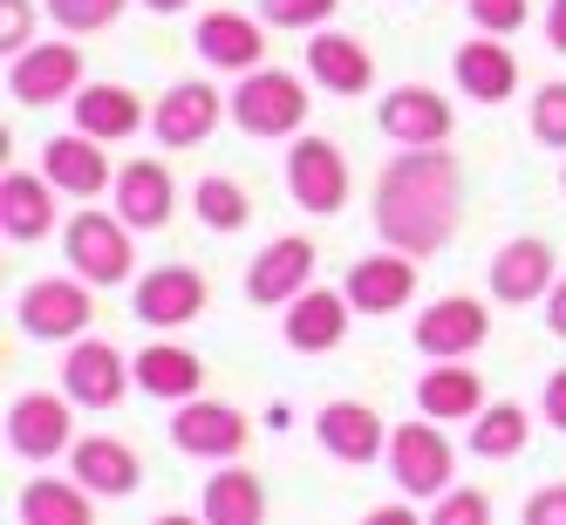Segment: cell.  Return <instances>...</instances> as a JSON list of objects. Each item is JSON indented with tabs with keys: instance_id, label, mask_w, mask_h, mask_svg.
<instances>
[{
	"instance_id": "cell-1",
	"label": "cell",
	"mask_w": 566,
	"mask_h": 525,
	"mask_svg": "<svg viewBox=\"0 0 566 525\" xmlns=\"http://www.w3.org/2000/svg\"><path fill=\"white\" fill-rule=\"evenodd\" d=\"M458 219H464V178L443 144H410L382 165V178H376V239L382 246L430 260L451 246Z\"/></svg>"
},
{
	"instance_id": "cell-2",
	"label": "cell",
	"mask_w": 566,
	"mask_h": 525,
	"mask_svg": "<svg viewBox=\"0 0 566 525\" xmlns=\"http://www.w3.org/2000/svg\"><path fill=\"white\" fill-rule=\"evenodd\" d=\"M130 219L124 212H75L69 225H62V253H69V273H83L96 294H109V287H124V280H137V246H130Z\"/></svg>"
},
{
	"instance_id": "cell-3",
	"label": "cell",
	"mask_w": 566,
	"mask_h": 525,
	"mask_svg": "<svg viewBox=\"0 0 566 525\" xmlns=\"http://www.w3.org/2000/svg\"><path fill=\"white\" fill-rule=\"evenodd\" d=\"M307 103H314V90L294 69H247L232 90V124L253 144H280V137H301Z\"/></svg>"
},
{
	"instance_id": "cell-4",
	"label": "cell",
	"mask_w": 566,
	"mask_h": 525,
	"mask_svg": "<svg viewBox=\"0 0 566 525\" xmlns=\"http://www.w3.org/2000/svg\"><path fill=\"white\" fill-rule=\"evenodd\" d=\"M396 492L410 505H430L443 484H458V443L437 417H417V423H396L389 430V451H382Z\"/></svg>"
},
{
	"instance_id": "cell-5",
	"label": "cell",
	"mask_w": 566,
	"mask_h": 525,
	"mask_svg": "<svg viewBox=\"0 0 566 525\" xmlns=\"http://www.w3.org/2000/svg\"><path fill=\"white\" fill-rule=\"evenodd\" d=\"M14 321L21 335L34 342H83L90 321H96V287L83 273H49V280H28V287L14 294Z\"/></svg>"
},
{
	"instance_id": "cell-6",
	"label": "cell",
	"mask_w": 566,
	"mask_h": 525,
	"mask_svg": "<svg viewBox=\"0 0 566 525\" xmlns=\"http://www.w3.org/2000/svg\"><path fill=\"white\" fill-rule=\"evenodd\" d=\"M8 451L21 464H55L75 451V396H49V389H21L8 402Z\"/></svg>"
},
{
	"instance_id": "cell-7",
	"label": "cell",
	"mask_w": 566,
	"mask_h": 525,
	"mask_svg": "<svg viewBox=\"0 0 566 525\" xmlns=\"http://www.w3.org/2000/svg\"><path fill=\"white\" fill-rule=\"evenodd\" d=\"M62 389L75 396V410L103 417V410H116V402L137 389V355L83 335V342H69V355H62Z\"/></svg>"
},
{
	"instance_id": "cell-8",
	"label": "cell",
	"mask_w": 566,
	"mask_h": 525,
	"mask_svg": "<svg viewBox=\"0 0 566 525\" xmlns=\"http://www.w3.org/2000/svg\"><path fill=\"white\" fill-rule=\"evenodd\" d=\"M348 191H355V171H348L342 144H328V137H294L287 144V198L307 219H335L348 206Z\"/></svg>"
},
{
	"instance_id": "cell-9",
	"label": "cell",
	"mask_w": 566,
	"mask_h": 525,
	"mask_svg": "<svg viewBox=\"0 0 566 525\" xmlns=\"http://www.w3.org/2000/svg\"><path fill=\"white\" fill-rule=\"evenodd\" d=\"M247 443H253V423L239 402H219V396H191L178 402V417H171V451L198 458V464H226V458H247Z\"/></svg>"
},
{
	"instance_id": "cell-10",
	"label": "cell",
	"mask_w": 566,
	"mask_h": 525,
	"mask_svg": "<svg viewBox=\"0 0 566 525\" xmlns=\"http://www.w3.org/2000/svg\"><path fill=\"white\" fill-rule=\"evenodd\" d=\"M410 342H417V355H430V361H464V355H478L484 342H492V307H484L478 294H437V301L417 314Z\"/></svg>"
},
{
	"instance_id": "cell-11",
	"label": "cell",
	"mask_w": 566,
	"mask_h": 525,
	"mask_svg": "<svg viewBox=\"0 0 566 525\" xmlns=\"http://www.w3.org/2000/svg\"><path fill=\"white\" fill-rule=\"evenodd\" d=\"M232 116V96H219L212 83H198V75H185V83H171L165 96H157L150 109V137L165 150H198L212 144V130Z\"/></svg>"
},
{
	"instance_id": "cell-12",
	"label": "cell",
	"mask_w": 566,
	"mask_h": 525,
	"mask_svg": "<svg viewBox=\"0 0 566 525\" xmlns=\"http://www.w3.org/2000/svg\"><path fill=\"white\" fill-rule=\"evenodd\" d=\"M206 307H212V287H206V273H198V266H157V273L130 280V314L144 321V328H157V335L191 328Z\"/></svg>"
},
{
	"instance_id": "cell-13",
	"label": "cell",
	"mask_w": 566,
	"mask_h": 525,
	"mask_svg": "<svg viewBox=\"0 0 566 525\" xmlns=\"http://www.w3.org/2000/svg\"><path fill=\"white\" fill-rule=\"evenodd\" d=\"M75 90H83V49H75V42H34V49L8 55V96L21 109L69 103Z\"/></svg>"
},
{
	"instance_id": "cell-14",
	"label": "cell",
	"mask_w": 566,
	"mask_h": 525,
	"mask_svg": "<svg viewBox=\"0 0 566 525\" xmlns=\"http://www.w3.org/2000/svg\"><path fill=\"white\" fill-rule=\"evenodd\" d=\"M62 191L49 171H28V165H8V178H0V232L14 239V246H34V239L62 232Z\"/></svg>"
},
{
	"instance_id": "cell-15",
	"label": "cell",
	"mask_w": 566,
	"mask_h": 525,
	"mask_svg": "<svg viewBox=\"0 0 566 525\" xmlns=\"http://www.w3.org/2000/svg\"><path fill=\"white\" fill-rule=\"evenodd\" d=\"M553 280H559L553 246H546L539 232H518V239H505V246L492 253V273H484V287H492L499 307H533V301L553 294Z\"/></svg>"
},
{
	"instance_id": "cell-16",
	"label": "cell",
	"mask_w": 566,
	"mask_h": 525,
	"mask_svg": "<svg viewBox=\"0 0 566 525\" xmlns=\"http://www.w3.org/2000/svg\"><path fill=\"white\" fill-rule=\"evenodd\" d=\"M307 287H314V239L307 232L266 239V253H253V266H247V301L253 307H287Z\"/></svg>"
},
{
	"instance_id": "cell-17",
	"label": "cell",
	"mask_w": 566,
	"mask_h": 525,
	"mask_svg": "<svg viewBox=\"0 0 566 525\" xmlns=\"http://www.w3.org/2000/svg\"><path fill=\"white\" fill-rule=\"evenodd\" d=\"M191 49H198V62H212V69H226V75H247V69L266 62V14L212 8V14H198Z\"/></svg>"
},
{
	"instance_id": "cell-18",
	"label": "cell",
	"mask_w": 566,
	"mask_h": 525,
	"mask_svg": "<svg viewBox=\"0 0 566 525\" xmlns=\"http://www.w3.org/2000/svg\"><path fill=\"white\" fill-rule=\"evenodd\" d=\"M342 294L355 301V314H369V321L402 314V307L417 301V253L382 246V253H369V260H355L348 280H342Z\"/></svg>"
},
{
	"instance_id": "cell-19",
	"label": "cell",
	"mask_w": 566,
	"mask_h": 525,
	"mask_svg": "<svg viewBox=\"0 0 566 525\" xmlns=\"http://www.w3.org/2000/svg\"><path fill=\"white\" fill-rule=\"evenodd\" d=\"M348 321H355V301L342 287H307L280 307V335H287L294 355H328L348 342Z\"/></svg>"
},
{
	"instance_id": "cell-20",
	"label": "cell",
	"mask_w": 566,
	"mask_h": 525,
	"mask_svg": "<svg viewBox=\"0 0 566 525\" xmlns=\"http://www.w3.org/2000/svg\"><path fill=\"white\" fill-rule=\"evenodd\" d=\"M376 124H382V137H389L396 150H410V144H451L458 109H451V96H437V90H423V83H402V90L382 96Z\"/></svg>"
},
{
	"instance_id": "cell-21",
	"label": "cell",
	"mask_w": 566,
	"mask_h": 525,
	"mask_svg": "<svg viewBox=\"0 0 566 525\" xmlns=\"http://www.w3.org/2000/svg\"><path fill=\"white\" fill-rule=\"evenodd\" d=\"M314 443L335 464H376L389 451V423L369 410V402L335 396V402H321V417H314Z\"/></svg>"
},
{
	"instance_id": "cell-22",
	"label": "cell",
	"mask_w": 566,
	"mask_h": 525,
	"mask_svg": "<svg viewBox=\"0 0 566 525\" xmlns=\"http://www.w3.org/2000/svg\"><path fill=\"white\" fill-rule=\"evenodd\" d=\"M42 171L55 178L62 198H103L116 185V165H109V144L90 137V130H62L42 144Z\"/></svg>"
},
{
	"instance_id": "cell-23",
	"label": "cell",
	"mask_w": 566,
	"mask_h": 525,
	"mask_svg": "<svg viewBox=\"0 0 566 525\" xmlns=\"http://www.w3.org/2000/svg\"><path fill=\"white\" fill-rule=\"evenodd\" d=\"M109 206L124 212L137 232H165V225H171V212H178V178L157 165V157H130V165H116Z\"/></svg>"
},
{
	"instance_id": "cell-24",
	"label": "cell",
	"mask_w": 566,
	"mask_h": 525,
	"mask_svg": "<svg viewBox=\"0 0 566 525\" xmlns=\"http://www.w3.org/2000/svg\"><path fill=\"white\" fill-rule=\"evenodd\" d=\"M451 83H458L471 103L499 109V103H512V90H518V55L505 49V34H471V42L451 55Z\"/></svg>"
},
{
	"instance_id": "cell-25",
	"label": "cell",
	"mask_w": 566,
	"mask_h": 525,
	"mask_svg": "<svg viewBox=\"0 0 566 525\" xmlns=\"http://www.w3.org/2000/svg\"><path fill=\"white\" fill-rule=\"evenodd\" d=\"M69 116H75V130H90V137H103V144H130V137L150 124L144 96L124 90V83H83V90L69 96Z\"/></svg>"
},
{
	"instance_id": "cell-26",
	"label": "cell",
	"mask_w": 566,
	"mask_h": 525,
	"mask_svg": "<svg viewBox=\"0 0 566 525\" xmlns=\"http://www.w3.org/2000/svg\"><path fill=\"white\" fill-rule=\"evenodd\" d=\"M69 471L90 484V492L103 498V505H116V498H130L137 484H144V464H137V451L124 437H75V451H69Z\"/></svg>"
},
{
	"instance_id": "cell-27",
	"label": "cell",
	"mask_w": 566,
	"mask_h": 525,
	"mask_svg": "<svg viewBox=\"0 0 566 525\" xmlns=\"http://www.w3.org/2000/svg\"><path fill=\"white\" fill-rule=\"evenodd\" d=\"M307 75L328 96H369L376 83V55L355 42V34H328V28H314L307 34Z\"/></svg>"
},
{
	"instance_id": "cell-28",
	"label": "cell",
	"mask_w": 566,
	"mask_h": 525,
	"mask_svg": "<svg viewBox=\"0 0 566 525\" xmlns=\"http://www.w3.org/2000/svg\"><path fill=\"white\" fill-rule=\"evenodd\" d=\"M96 505H103V498H96L75 471H69V477H49V471H42V477H28L21 492H14L21 525H90Z\"/></svg>"
},
{
	"instance_id": "cell-29",
	"label": "cell",
	"mask_w": 566,
	"mask_h": 525,
	"mask_svg": "<svg viewBox=\"0 0 566 525\" xmlns=\"http://www.w3.org/2000/svg\"><path fill=\"white\" fill-rule=\"evenodd\" d=\"M137 389L150 396V402H191V396H206V361H198L185 342H150L144 355H137Z\"/></svg>"
},
{
	"instance_id": "cell-30",
	"label": "cell",
	"mask_w": 566,
	"mask_h": 525,
	"mask_svg": "<svg viewBox=\"0 0 566 525\" xmlns=\"http://www.w3.org/2000/svg\"><path fill=\"white\" fill-rule=\"evenodd\" d=\"M417 410L437 417V423H471L484 410V382L471 361H430L417 376Z\"/></svg>"
},
{
	"instance_id": "cell-31",
	"label": "cell",
	"mask_w": 566,
	"mask_h": 525,
	"mask_svg": "<svg viewBox=\"0 0 566 525\" xmlns=\"http://www.w3.org/2000/svg\"><path fill=\"white\" fill-rule=\"evenodd\" d=\"M198 512H206L212 525H260V518H266V484H260V471H247L239 458H226V464L206 477V498H198Z\"/></svg>"
},
{
	"instance_id": "cell-32",
	"label": "cell",
	"mask_w": 566,
	"mask_h": 525,
	"mask_svg": "<svg viewBox=\"0 0 566 525\" xmlns=\"http://www.w3.org/2000/svg\"><path fill=\"white\" fill-rule=\"evenodd\" d=\"M525 443H533V410H525V402H484L471 417V430H464V451L484 458V464L518 458Z\"/></svg>"
},
{
	"instance_id": "cell-33",
	"label": "cell",
	"mask_w": 566,
	"mask_h": 525,
	"mask_svg": "<svg viewBox=\"0 0 566 525\" xmlns=\"http://www.w3.org/2000/svg\"><path fill=\"white\" fill-rule=\"evenodd\" d=\"M191 212L206 232H247L253 225V198L239 178H198L191 185Z\"/></svg>"
},
{
	"instance_id": "cell-34",
	"label": "cell",
	"mask_w": 566,
	"mask_h": 525,
	"mask_svg": "<svg viewBox=\"0 0 566 525\" xmlns=\"http://www.w3.org/2000/svg\"><path fill=\"white\" fill-rule=\"evenodd\" d=\"M525 130H533L539 150H566V83H539V90H533Z\"/></svg>"
},
{
	"instance_id": "cell-35",
	"label": "cell",
	"mask_w": 566,
	"mask_h": 525,
	"mask_svg": "<svg viewBox=\"0 0 566 525\" xmlns=\"http://www.w3.org/2000/svg\"><path fill=\"white\" fill-rule=\"evenodd\" d=\"M124 8L130 0H49V21L69 34H103V28L124 21Z\"/></svg>"
},
{
	"instance_id": "cell-36",
	"label": "cell",
	"mask_w": 566,
	"mask_h": 525,
	"mask_svg": "<svg viewBox=\"0 0 566 525\" xmlns=\"http://www.w3.org/2000/svg\"><path fill=\"white\" fill-rule=\"evenodd\" d=\"M430 525H492V498L471 492V484H443L430 498Z\"/></svg>"
},
{
	"instance_id": "cell-37",
	"label": "cell",
	"mask_w": 566,
	"mask_h": 525,
	"mask_svg": "<svg viewBox=\"0 0 566 525\" xmlns=\"http://www.w3.org/2000/svg\"><path fill=\"white\" fill-rule=\"evenodd\" d=\"M342 8V0H260V14L266 28H287V34H314V28H328V14Z\"/></svg>"
},
{
	"instance_id": "cell-38",
	"label": "cell",
	"mask_w": 566,
	"mask_h": 525,
	"mask_svg": "<svg viewBox=\"0 0 566 525\" xmlns=\"http://www.w3.org/2000/svg\"><path fill=\"white\" fill-rule=\"evenodd\" d=\"M464 14L478 34H518L533 21V0H464Z\"/></svg>"
},
{
	"instance_id": "cell-39",
	"label": "cell",
	"mask_w": 566,
	"mask_h": 525,
	"mask_svg": "<svg viewBox=\"0 0 566 525\" xmlns=\"http://www.w3.org/2000/svg\"><path fill=\"white\" fill-rule=\"evenodd\" d=\"M0 49H8V55L34 49V8H28V0H0Z\"/></svg>"
},
{
	"instance_id": "cell-40",
	"label": "cell",
	"mask_w": 566,
	"mask_h": 525,
	"mask_svg": "<svg viewBox=\"0 0 566 525\" xmlns=\"http://www.w3.org/2000/svg\"><path fill=\"white\" fill-rule=\"evenodd\" d=\"M518 518H525V525H566V484H546V492H533Z\"/></svg>"
},
{
	"instance_id": "cell-41",
	"label": "cell",
	"mask_w": 566,
	"mask_h": 525,
	"mask_svg": "<svg viewBox=\"0 0 566 525\" xmlns=\"http://www.w3.org/2000/svg\"><path fill=\"white\" fill-rule=\"evenodd\" d=\"M539 417H546V423H553V430L566 437V369H553V376H546V396H539Z\"/></svg>"
},
{
	"instance_id": "cell-42",
	"label": "cell",
	"mask_w": 566,
	"mask_h": 525,
	"mask_svg": "<svg viewBox=\"0 0 566 525\" xmlns=\"http://www.w3.org/2000/svg\"><path fill=\"white\" fill-rule=\"evenodd\" d=\"M539 307H546V328H553V335H559V342H566V273H559V280H553V294H546V301H539Z\"/></svg>"
},
{
	"instance_id": "cell-43",
	"label": "cell",
	"mask_w": 566,
	"mask_h": 525,
	"mask_svg": "<svg viewBox=\"0 0 566 525\" xmlns=\"http://www.w3.org/2000/svg\"><path fill=\"white\" fill-rule=\"evenodd\" d=\"M546 42L553 55H566V0H546Z\"/></svg>"
},
{
	"instance_id": "cell-44",
	"label": "cell",
	"mask_w": 566,
	"mask_h": 525,
	"mask_svg": "<svg viewBox=\"0 0 566 525\" xmlns=\"http://www.w3.org/2000/svg\"><path fill=\"white\" fill-rule=\"evenodd\" d=\"M144 8H150V14H185L191 0H144Z\"/></svg>"
},
{
	"instance_id": "cell-45",
	"label": "cell",
	"mask_w": 566,
	"mask_h": 525,
	"mask_svg": "<svg viewBox=\"0 0 566 525\" xmlns=\"http://www.w3.org/2000/svg\"><path fill=\"white\" fill-rule=\"evenodd\" d=\"M559 191H566V165H559Z\"/></svg>"
}]
</instances>
